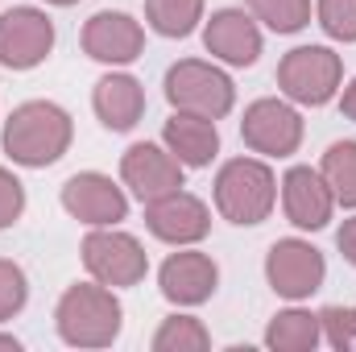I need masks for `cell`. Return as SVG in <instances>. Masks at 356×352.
Returning a JSON list of instances; mask_svg holds the SVG:
<instances>
[{
    "label": "cell",
    "instance_id": "1",
    "mask_svg": "<svg viewBox=\"0 0 356 352\" xmlns=\"http://www.w3.org/2000/svg\"><path fill=\"white\" fill-rule=\"evenodd\" d=\"M4 154L17 166H54L71 150V116L50 99H29L4 120Z\"/></svg>",
    "mask_w": 356,
    "mask_h": 352
},
{
    "label": "cell",
    "instance_id": "2",
    "mask_svg": "<svg viewBox=\"0 0 356 352\" xmlns=\"http://www.w3.org/2000/svg\"><path fill=\"white\" fill-rule=\"evenodd\" d=\"M120 303L104 282H79L58 298L54 323L71 349H108L120 336Z\"/></svg>",
    "mask_w": 356,
    "mask_h": 352
},
{
    "label": "cell",
    "instance_id": "3",
    "mask_svg": "<svg viewBox=\"0 0 356 352\" xmlns=\"http://www.w3.org/2000/svg\"><path fill=\"white\" fill-rule=\"evenodd\" d=\"M273 199H277V182L266 162H257V158L224 162V170L216 178V207L224 220H232L241 228L261 224L273 211Z\"/></svg>",
    "mask_w": 356,
    "mask_h": 352
},
{
    "label": "cell",
    "instance_id": "4",
    "mask_svg": "<svg viewBox=\"0 0 356 352\" xmlns=\"http://www.w3.org/2000/svg\"><path fill=\"white\" fill-rule=\"evenodd\" d=\"M166 99L175 104V112H195V116L220 120L232 112L236 88L220 67L199 63V58H182L166 71Z\"/></svg>",
    "mask_w": 356,
    "mask_h": 352
},
{
    "label": "cell",
    "instance_id": "5",
    "mask_svg": "<svg viewBox=\"0 0 356 352\" xmlns=\"http://www.w3.org/2000/svg\"><path fill=\"white\" fill-rule=\"evenodd\" d=\"M340 79H344V63L327 46H298L277 63V88L294 104H311V108L327 104Z\"/></svg>",
    "mask_w": 356,
    "mask_h": 352
},
{
    "label": "cell",
    "instance_id": "6",
    "mask_svg": "<svg viewBox=\"0 0 356 352\" xmlns=\"http://www.w3.org/2000/svg\"><path fill=\"white\" fill-rule=\"evenodd\" d=\"M83 265L95 282L104 286H137L145 278V249L137 237L116 232V228H95L83 241Z\"/></svg>",
    "mask_w": 356,
    "mask_h": 352
},
{
    "label": "cell",
    "instance_id": "7",
    "mask_svg": "<svg viewBox=\"0 0 356 352\" xmlns=\"http://www.w3.org/2000/svg\"><path fill=\"white\" fill-rule=\"evenodd\" d=\"M54 50V21L42 8H8L0 17V63L8 71H29Z\"/></svg>",
    "mask_w": 356,
    "mask_h": 352
},
{
    "label": "cell",
    "instance_id": "8",
    "mask_svg": "<svg viewBox=\"0 0 356 352\" xmlns=\"http://www.w3.org/2000/svg\"><path fill=\"white\" fill-rule=\"evenodd\" d=\"M241 137L249 150H257L266 158H290L302 141V116L286 99H257L245 108Z\"/></svg>",
    "mask_w": 356,
    "mask_h": 352
},
{
    "label": "cell",
    "instance_id": "9",
    "mask_svg": "<svg viewBox=\"0 0 356 352\" xmlns=\"http://www.w3.org/2000/svg\"><path fill=\"white\" fill-rule=\"evenodd\" d=\"M323 253L307 241H277L266 257V278L282 298H311L323 286Z\"/></svg>",
    "mask_w": 356,
    "mask_h": 352
},
{
    "label": "cell",
    "instance_id": "10",
    "mask_svg": "<svg viewBox=\"0 0 356 352\" xmlns=\"http://www.w3.org/2000/svg\"><path fill=\"white\" fill-rule=\"evenodd\" d=\"M120 178L141 203H154V199H162L170 191H182V162L162 145L137 141L120 158Z\"/></svg>",
    "mask_w": 356,
    "mask_h": 352
},
{
    "label": "cell",
    "instance_id": "11",
    "mask_svg": "<svg viewBox=\"0 0 356 352\" xmlns=\"http://www.w3.org/2000/svg\"><path fill=\"white\" fill-rule=\"evenodd\" d=\"M145 228L166 245H195L211 232V211L203 199H195L186 191H170V195L145 203Z\"/></svg>",
    "mask_w": 356,
    "mask_h": 352
},
{
    "label": "cell",
    "instance_id": "12",
    "mask_svg": "<svg viewBox=\"0 0 356 352\" xmlns=\"http://www.w3.org/2000/svg\"><path fill=\"white\" fill-rule=\"evenodd\" d=\"M63 207H67L75 220L91 224V228H112V224H120V220L129 216L124 191H120L108 175H95V170L67 178V186H63Z\"/></svg>",
    "mask_w": 356,
    "mask_h": 352
},
{
    "label": "cell",
    "instance_id": "13",
    "mask_svg": "<svg viewBox=\"0 0 356 352\" xmlns=\"http://www.w3.org/2000/svg\"><path fill=\"white\" fill-rule=\"evenodd\" d=\"M282 207H286V220H290L294 228L315 232V228H323V224L332 220L336 195H332V186L323 182L319 170H311V166H290L286 178H282Z\"/></svg>",
    "mask_w": 356,
    "mask_h": 352
},
{
    "label": "cell",
    "instance_id": "14",
    "mask_svg": "<svg viewBox=\"0 0 356 352\" xmlns=\"http://www.w3.org/2000/svg\"><path fill=\"white\" fill-rule=\"evenodd\" d=\"M141 46H145V33H141V25L129 13L104 8V13H95L88 25H83V50H88V58H95V63L124 67V63H133L141 54Z\"/></svg>",
    "mask_w": 356,
    "mask_h": 352
},
{
    "label": "cell",
    "instance_id": "15",
    "mask_svg": "<svg viewBox=\"0 0 356 352\" xmlns=\"http://www.w3.org/2000/svg\"><path fill=\"white\" fill-rule=\"evenodd\" d=\"M203 46H207V54L224 58L228 67H253L261 54V29L249 13L220 8V13H211V21L203 29Z\"/></svg>",
    "mask_w": 356,
    "mask_h": 352
},
{
    "label": "cell",
    "instance_id": "16",
    "mask_svg": "<svg viewBox=\"0 0 356 352\" xmlns=\"http://www.w3.org/2000/svg\"><path fill=\"white\" fill-rule=\"evenodd\" d=\"M162 294L178 303V307H199L216 294V282H220V269L207 253H170L162 273Z\"/></svg>",
    "mask_w": 356,
    "mask_h": 352
},
{
    "label": "cell",
    "instance_id": "17",
    "mask_svg": "<svg viewBox=\"0 0 356 352\" xmlns=\"http://www.w3.org/2000/svg\"><path fill=\"white\" fill-rule=\"evenodd\" d=\"M91 108H95L104 129L129 133L141 120V112H145V91H141V83L133 75H104L95 83V91H91Z\"/></svg>",
    "mask_w": 356,
    "mask_h": 352
},
{
    "label": "cell",
    "instance_id": "18",
    "mask_svg": "<svg viewBox=\"0 0 356 352\" xmlns=\"http://www.w3.org/2000/svg\"><path fill=\"white\" fill-rule=\"evenodd\" d=\"M162 141H166V150L175 154L182 166H207L220 154L216 120L195 116V112H175L166 120V129H162Z\"/></svg>",
    "mask_w": 356,
    "mask_h": 352
},
{
    "label": "cell",
    "instance_id": "19",
    "mask_svg": "<svg viewBox=\"0 0 356 352\" xmlns=\"http://www.w3.org/2000/svg\"><path fill=\"white\" fill-rule=\"evenodd\" d=\"M319 340H323V328H319V315L311 311H282L266 328V344L273 352H311Z\"/></svg>",
    "mask_w": 356,
    "mask_h": 352
},
{
    "label": "cell",
    "instance_id": "20",
    "mask_svg": "<svg viewBox=\"0 0 356 352\" xmlns=\"http://www.w3.org/2000/svg\"><path fill=\"white\" fill-rule=\"evenodd\" d=\"M145 21L162 38H186L203 21V0H145Z\"/></svg>",
    "mask_w": 356,
    "mask_h": 352
},
{
    "label": "cell",
    "instance_id": "21",
    "mask_svg": "<svg viewBox=\"0 0 356 352\" xmlns=\"http://www.w3.org/2000/svg\"><path fill=\"white\" fill-rule=\"evenodd\" d=\"M323 182L332 186L336 203L356 207V141H336L327 154H323Z\"/></svg>",
    "mask_w": 356,
    "mask_h": 352
},
{
    "label": "cell",
    "instance_id": "22",
    "mask_svg": "<svg viewBox=\"0 0 356 352\" xmlns=\"http://www.w3.org/2000/svg\"><path fill=\"white\" fill-rule=\"evenodd\" d=\"M207 344H211L207 328H203L199 319H191V315H170V319H162V328H158V336H154V352H203Z\"/></svg>",
    "mask_w": 356,
    "mask_h": 352
},
{
    "label": "cell",
    "instance_id": "23",
    "mask_svg": "<svg viewBox=\"0 0 356 352\" xmlns=\"http://www.w3.org/2000/svg\"><path fill=\"white\" fill-rule=\"evenodd\" d=\"M249 8L273 33H298L311 21V0H249Z\"/></svg>",
    "mask_w": 356,
    "mask_h": 352
},
{
    "label": "cell",
    "instance_id": "24",
    "mask_svg": "<svg viewBox=\"0 0 356 352\" xmlns=\"http://www.w3.org/2000/svg\"><path fill=\"white\" fill-rule=\"evenodd\" d=\"M319 328H323V340L340 352L356 349V307H323L319 311Z\"/></svg>",
    "mask_w": 356,
    "mask_h": 352
},
{
    "label": "cell",
    "instance_id": "25",
    "mask_svg": "<svg viewBox=\"0 0 356 352\" xmlns=\"http://www.w3.org/2000/svg\"><path fill=\"white\" fill-rule=\"evenodd\" d=\"M319 25L336 42H356V0H319Z\"/></svg>",
    "mask_w": 356,
    "mask_h": 352
},
{
    "label": "cell",
    "instance_id": "26",
    "mask_svg": "<svg viewBox=\"0 0 356 352\" xmlns=\"http://www.w3.org/2000/svg\"><path fill=\"white\" fill-rule=\"evenodd\" d=\"M29 298V282H25V269L0 257V319H13Z\"/></svg>",
    "mask_w": 356,
    "mask_h": 352
},
{
    "label": "cell",
    "instance_id": "27",
    "mask_svg": "<svg viewBox=\"0 0 356 352\" xmlns=\"http://www.w3.org/2000/svg\"><path fill=\"white\" fill-rule=\"evenodd\" d=\"M21 211H25V186H21V178L13 170L0 166V228L21 220Z\"/></svg>",
    "mask_w": 356,
    "mask_h": 352
},
{
    "label": "cell",
    "instance_id": "28",
    "mask_svg": "<svg viewBox=\"0 0 356 352\" xmlns=\"http://www.w3.org/2000/svg\"><path fill=\"white\" fill-rule=\"evenodd\" d=\"M336 245H340L344 262H353V265H356V216H353V220H344V228L336 232Z\"/></svg>",
    "mask_w": 356,
    "mask_h": 352
},
{
    "label": "cell",
    "instance_id": "29",
    "mask_svg": "<svg viewBox=\"0 0 356 352\" xmlns=\"http://www.w3.org/2000/svg\"><path fill=\"white\" fill-rule=\"evenodd\" d=\"M340 112L348 116V120H356V79L344 88V99H340Z\"/></svg>",
    "mask_w": 356,
    "mask_h": 352
},
{
    "label": "cell",
    "instance_id": "30",
    "mask_svg": "<svg viewBox=\"0 0 356 352\" xmlns=\"http://www.w3.org/2000/svg\"><path fill=\"white\" fill-rule=\"evenodd\" d=\"M0 349H4V352H17V349H21V340H17V336H4V332H0Z\"/></svg>",
    "mask_w": 356,
    "mask_h": 352
},
{
    "label": "cell",
    "instance_id": "31",
    "mask_svg": "<svg viewBox=\"0 0 356 352\" xmlns=\"http://www.w3.org/2000/svg\"><path fill=\"white\" fill-rule=\"evenodd\" d=\"M46 4H63L67 8V4H79V0H46Z\"/></svg>",
    "mask_w": 356,
    "mask_h": 352
}]
</instances>
